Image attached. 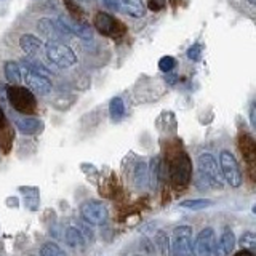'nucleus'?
<instances>
[{
	"mask_svg": "<svg viewBox=\"0 0 256 256\" xmlns=\"http://www.w3.org/2000/svg\"><path fill=\"white\" fill-rule=\"evenodd\" d=\"M197 170H198V176L204 181H206V184L210 188L221 189L224 186L220 164H218V160H216V157L213 154H210V152H204V154L198 156Z\"/></svg>",
	"mask_w": 256,
	"mask_h": 256,
	"instance_id": "nucleus-1",
	"label": "nucleus"
},
{
	"mask_svg": "<svg viewBox=\"0 0 256 256\" xmlns=\"http://www.w3.org/2000/svg\"><path fill=\"white\" fill-rule=\"evenodd\" d=\"M170 178L172 182L176 188H186L190 182V176H192V162L186 152H176V154L170 158Z\"/></svg>",
	"mask_w": 256,
	"mask_h": 256,
	"instance_id": "nucleus-2",
	"label": "nucleus"
},
{
	"mask_svg": "<svg viewBox=\"0 0 256 256\" xmlns=\"http://www.w3.org/2000/svg\"><path fill=\"white\" fill-rule=\"evenodd\" d=\"M6 98L10 101V104L13 106V109L20 114H32L37 108V101L36 96L30 90L20 85H12L6 88Z\"/></svg>",
	"mask_w": 256,
	"mask_h": 256,
	"instance_id": "nucleus-3",
	"label": "nucleus"
},
{
	"mask_svg": "<svg viewBox=\"0 0 256 256\" xmlns=\"http://www.w3.org/2000/svg\"><path fill=\"white\" fill-rule=\"evenodd\" d=\"M220 168L224 182H228L230 188H240L244 182V174L240 170L237 158L230 150H222L220 154Z\"/></svg>",
	"mask_w": 256,
	"mask_h": 256,
	"instance_id": "nucleus-4",
	"label": "nucleus"
},
{
	"mask_svg": "<svg viewBox=\"0 0 256 256\" xmlns=\"http://www.w3.org/2000/svg\"><path fill=\"white\" fill-rule=\"evenodd\" d=\"M45 54L48 61L58 68L66 69V68L74 66L77 62V56L72 52V48H69L68 45H64L61 42H53V40H50V42L45 45Z\"/></svg>",
	"mask_w": 256,
	"mask_h": 256,
	"instance_id": "nucleus-5",
	"label": "nucleus"
},
{
	"mask_svg": "<svg viewBox=\"0 0 256 256\" xmlns=\"http://www.w3.org/2000/svg\"><path fill=\"white\" fill-rule=\"evenodd\" d=\"M80 214H82L84 221L93 226H101L109 218V210L100 200H86L85 204L80 206Z\"/></svg>",
	"mask_w": 256,
	"mask_h": 256,
	"instance_id": "nucleus-6",
	"label": "nucleus"
},
{
	"mask_svg": "<svg viewBox=\"0 0 256 256\" xmlns=\"http://www.w3.org/2000/svg\"><path fill=\"white\" fill-rule=\"evenodd\" d=\"M192 228L180 226L173 230L172 256H192Z\"/></svg>",
	"mask_w": 256,
	"mask_h": 256,
	"instance_id": "nucleus-7",
	"label": "nucleus"
},
{
	"mask_svg": "<svg viewBox=\"0 0 256 256\" xmlns=\"http://www.w3.org/2000/svg\"><path fill=\"white\" fill-rule=\"evenodd\" d=\"M93 26L96 28V30H98L100 34L108 36V37H120L125 32V28L122 22L116 20L112 14L102 13V12L94 16Z\"/></svg>",
	"mask_w": 256,
	"mask_h": 256,
	"instance_id": "nucleus-8",
	"label": "nucleus"
},
{
	"mask_svg": "<svg viewBox=\"0 0 256 256\" xmlns=\"http://www.w3.org/2000/svg\"><path fill=\"white\" fill-rule=\"evenodd\" d=\"M214 250V230L205 228L197 234L196 242L192 245V252L196 256H212Z\"/></svg>",
	"mask_w": 256,
	"mask_h": 256,
	"instance_id": "nucleus-9",
	"label": "nucleus"
},
{
	"mask_svg": "<svg viewBox=\"0 0 256 256\" xmlns=\"http://www.w3.org/2000/svg\"><path fill=\"white\" fill-rule=\"evenodd\" d=\"M21 78L26 82L29 90H32L34 93H38V94H48L52 92V82L50 78H46L44 76H38L36 72H30L28 69L22 70L21 74Z\"/></svg>",
	"mask_w": 256,
	"mask_h": 256,
	"instance_id": "nucleus-10",
	"label": "nucleus"
},
{
	"mask_svg": "<svg viewBox=\"0 0 256 256\" xmlns=\"http://www.w3.org/2000/svg\"><path fill=\"white\" fill-rule=\"evenodd\" d=\"M13 122H14V126L18 128V132L22 134H37L44 130V122L36 117L14 116Z\"/></svg>",
	"mask_w": 256,
	"mask_h": 256,
	"instance_id": "nucleus-11",
	"label": "nucleus"
},
{
	"mask_svg": "<svg viewBox=\"0 0 256 256\" xmlns=\"http://www.w3.org/2000/svg\"><path fill=\"white\" fill-rule=\"evenodd\" d=\"M236 246V236L232 229L226 228L222 230V234L218 240V244H214V250L212 256H229Z\"/></svg>",
	"mask_w": 256,
	"mask_h": 256,
	"instance_id": "nucleus-12",
	"label": "nucleus"
},
{
	"mask_svg": "<svg viewBox=\"0 0 256 256\" xmlns=\"http://www.w3.org/2000/svg\"><path fill=\"white\" fill-rule=\"evenodd\" d=\"M238 149L242 152L245 162L250 166V172L254 168V160H256V142L250 134H240L238 138Z\"/></svg>",
	"mask_w": 256,
	"mask_h": 256,
	"instance_id": "nucleus-13",
	"label": "nucleus"
},
{
	"mask_svg": "<svg viewBox=\"0 0 256 256\" xmlns=\"http://www.w3.org/2000/svg\"><path fill=\"white\" fill-rule=\"evenodd\" d=\"M61 21L64 22V26L68 28L69 34L70 36H77L80 38H85V40H90L93 37V32L92 28L88 26L86 22L84 21H78V20H69V18H64V16H60Z\"/></svg>",
	"mask_w": 256,
	"mask_h": 256,
	"instance_id": "nucleus-14",
	"label": "nucleus"
},
{
	"mask_svg": "<svg viewBox=\"0 0 256 256\" xmlns=\"http://www.w3.org/2000/svg\"><path fill=\"white\" fill-rule=\"evenodd\" d=\"M118 10L126 13L133 18H142L146 14V6H144L142 0H117Z\"/></svg>",
	"mask_w": 256,
	"mask_h": 256,
	"instance_id": "nucleus-15",
	"label": "nucleus"
},
{
	"mask_svg": "<svg viewBox=\"0 0 256 256\" xmlns=\"http://www.w3.org/2000/svg\"><path fill=\"white\" fill-rule=\"evenodd\" d=\"M37 28H38V30L42 32L44 36H46L50 40H53V42H58V40H64V38H66V37H64V36L61 34V32H60L58 26H56V22L52 21L50 18H42V20H38Z\"/></svg>",
	"mask_w": 256,
	"mask_h": 256,
	"instance_id": "nucleus-16",
	"label": "nucleus"
},
{
	"mask_svg": "<svg viewBox=\"0 0 256 256\" xmlns=\"http://www.w3.org/2000/svg\"><path fill=\"white\" fill-rule=\"evenodd\" d=\"M64 242H66L68 246L74 248V250H82L85 246V237L82 234V230L77 229L76 226H69L64 232Z\"/></svg>",
	"mask_w": 256,
	"mask_h": 256,
	"instance_id": "nucleus-17",
	"label": "nucleus"
},
{
	"mask_svg": "<svg viewBox=\"0 0 256 256\" xmlns=\"http://www.w3.org/2000/svg\"><path fill=\"white\" fill-rule=\"evenodd\" d=\"M20 46L26 54H36L42 48V40L32 34H24L20 38Z\"/></svg>",
	"mask_w": 256,
	"mask_h": 256,
	"instance_id": "nucleus-18",
	"label": "nucleus"
},
{
	"mask_svg": "<svg viewBox=\"0 0 256 256\" xmlns=\"http://www.w3.org/2000/svg\"><path fill=\"white\" fill-rule=\"evenodd\" d=\"M133 182L136 184V188H146L149 182V170L148 165L144 162H140L134 166L133 170Z\"/></svg>",
	"mask_w": 256,
	"mask_h": 256,
	"instance_id": "nucleus-19",
	"label": "nucleus"
},
{
	"mask_svg": "<svg viewBox=\"0 0 256 256\" xmlns=\"http://www.w3.org/2000/svg\"><path fill=\"white\" fill-rule=\"evenodd\" d=\"M4 72H5L6 80L12 85H18L22 80L21 78V68H20V64L14 62V61H6L5 68H4Z\"/></svg>",
	"mask_w": 256,
	"mask_h": 256,
	"instance_id": "nucleus-20",
	"label": "nucleus"
},
{
	"mask_svg": "<svg viewBox=\"0 0 256 256\" xmlns=\"http://www.w3.org/2000/svg\"><path fill=\"white\" fill-rule=\"evenodd\" d=\"M109 114H110V118L114 120V122H118V120H122V117L125 116V104H124L122 98L116 96V98L110 100Z\"/></svg>",
	"mask_w": 256,
	"mask_h": 256,
	"instance_id": "nucleus-21",
	"label": "nucleus"
},
{
	"mask_svg": "<svg viewBox=\"0 0 256 256\" xmlns=\"http://www.w3.org/2000/svg\"><path fill=\"white\" fill-rule=\"evenodd\" d=\"M213 200L210 198H189V200H182L180 202L181 208H188V210H205V208L212 206Z\"/></svg>",
	"mask_w": 256,
	"mask_h": 256,
	"instance_id": "nucleus-22",
	"label": "nucleus"
},
{
	"mask_svg": "<svg viewBox=\"0 0 256 256\" xmlns=\"http://www.w3.org/2000/svg\"><path fill=\"white\" fill-rule=\"evenodd\" d=\"M40 256H68V253L64 252L60 245L48 242L40 248Z\"/></svg>",
	"mask_w": 256,
	"mask_h": 256,
	"instance_id": "nucleus-23",
	"label": "nucleus"
},
{
	"mask_svg": "<svg viewBox=\"0 0 256 256\" xmlns=\"http://www.w3.org/2000/svg\"><path fill=\"white\" fill-rule=\"evenodd\" d=\"M154 242L157 245V248L162 253V256H166L168 254V248H170V237H168L164 230H158L157 236L154 238Z\"/></svg>",
	"mask_w": 256,
	"mask_h": 256,
	"instance_id": "nucleus-24",
	"label": "nucleus"
},
{
	"mask_svg": "<svg viewBox=\"0 0 256 256\" xmlns=\"http://www.w3.org/2000/svg\"><path fill=\"white\" fill-rule=\"evenodd\" d=\"M238 245L242 246V250L252 252L253 248L256 246V236L253 234V232H245V234L242 236V238H240Z\"/></svg>",
	"mask_w": 256,
	"mask_h": 256,
	"instance_id": "nucleus-25",
	"label": "nucleus"
},
{
	"mask_svg": "<svg viewBox=\"0 0 256 256\" xmlns=\"http://www.w3.org/2000/svg\"><path fill=\"white\" fill-rule=\"evenodd\" d=\"M176 66V60L173 58V56H164V58H160L158 61V69L165 72V74H168V72H172Z\"/></svg>",
	"mask_w": 256,
	"mask_h": 256,
	"instance_id": "nucleus-26",
	"label": "nucleus"
},
{
	"mask_svg": "<svg viewBox=\"0 0 256 256\" xmlns=\"http://www.w3.org/2000/svg\"><path fill=\"white\" fill-rule=\"evenodd\" d=\"M200 56H202V45H200V44H194L188 50V58L192 60V61H198Z\"/></svg>",
	"mask_w": 256,
	"mask_h": 256,
	"instance_id": "nucleus-27",
	"label": "nucleus"
},
{
	"mask_svg": "<svg viewBox=\"0 0 256 256\" xmlns=\"http://www.w3.org/2000/svg\"><path fill=\"white\" fill-rule=\"evenodd\" d=\"M150 166H152V170H150V176H152V181H154V184L158 181V158H152V162H150Z\"/></svg>",
	"mask_w": 256,
	"mask_h": 256,
	"instance_id": "nucleus-28",
	"label": "nucleus"
},
{
	"mask_svg": "<svg viewBox=\"0 0 256 256\" xmlns=\"http://www.w3.org/2000/svg\"><path fill=\"white\" fill-rule=\"evenodd\" d=\"M165 6V0H149V8L154 12H158L162 10V8Z\"/></svg>",
	"mask_w": 256,
	"mask_h": 256,
	"instance_id": "nucleus-29",
	"label": "nucleus"
},
{
	"mask_svg": "<svg viewBox=\"0 0 256 256\" xmlns=\"http://www.w3.org/2000/svg\"><path fill=\"white\" fill-rule=\"evenodd\" d=\"M101 4H102L104 6H108L109 10H112V12H118L117 0H101Z\"/></svg>",
	"mask_w": 256,
	"mask_h": 256,
	"instance_id": "nucleus-30",
	"label": "nucleus"
},
{
	"mask_svg": "<svg viewBox=\"0 0 256 256\" xmlns=\"http://www.w3.org/2000/svg\"><path fill=\"white\" fill-rule=\"evenodd\" d=\"M250 122H252L253 126H256V109H254V104L250 109Z\"/></svg>",
	"mask_w": 256,
	"mask_h": 256,
	"instance_id": "nucleus-31",
	"label": "nucleus"
},
{
	"mask_svg": "<svg viewBox=\"0 0 256 256\" xmlns=\"http://www.w3.org/2000/svg\"><path fill=\"white\" fill-rule=\"evenodd\" d=\"M5 126V114H4V109L0 108V130Z\"/></svg>",
	"mask_w": 256,
	"mask_h": 256,
	"instance_id": "nucleus-32",
	"label": "nucleus"
},
{
	"mask_svg": "<svg viewBox=\"0 0 256 256\" xmlns=\"http://www.w3.org/2000/svg\"><path fill=\"white\" fill-rule=\"evenodd\" d=\"M234 256H254L252 252H248V250H240V252H237Z\"/></svg>",
	"mask_w": 256,
	"mask_h": 256,
	"instance_id": "nucleus-33",
	"label": "nucleus"
},
{
	"mask_svg": "<svg viewBox=\"0 0 256 256\" xmlns=\"http://www.w3.org/2000/svg\"><path fill=\"white\" fill-rule=\"evenodd\" d=\"M166 80H168V84L170 85H173L176 80H178V76H173V74H170V76H166Z\"/></svg>",
	"mask_w": 256,
	"mask_h": 256,
	"instance_id": "nucleus-34",
	"label": "nucleus"
},
{
	"mask_svg": "<svg viewBox=\"0 0 256 256\" xmlns=\"http://www.w3.org/2000/svg\"><path fill=\"white\" fill-rule=\"evenodd\" d=\"M72 2H74L76 5H78L80 8H84V5L86 4V0H72Z\"/></svg>",
	"mask_w": 256,
	"mask_h": 256,
	"instance_id": "nucleus-35",
	"label": "nucleus"
},
{
	"mask_svg": "<svg viewBox=\"0 0 256 256\" xmlns=\"http://www.w3.org/2000/svg\"><path fill=\"white\" fill-rule=\"evenodd\" d=\"M248 4H250V5H254V4H256V0H248Z\"/></svg>",
	"mask_w": 256,
	"mask_h": 256,
	"instance_id": "nucleus-36",
	"label": "nucleus"
},
{
	"mask_svg": "<svg viewBox=\"0 0 256 256\" xmlns=\"http://www.w3.org/2000/svg\"><path fill=\"white\" fill-rule=\"evenodd\" d=\"M134 256H140V254H134Z\"/></svg>",
	"mask_w": 256,
	"mask_h": 256,
	"instance_id": "nucleus-37",
	"label": "nucleus"
}]
</instances>
